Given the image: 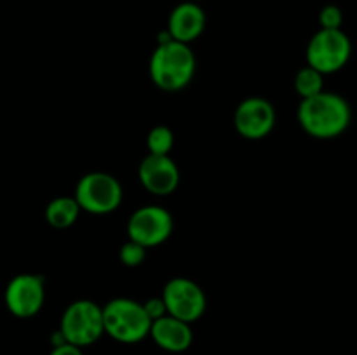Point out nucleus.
Masks as SVG:
<instances>
[{
  "instance_id": "obj_1",
  "label": "nucleus",
  "mask_w": 357,
  "mask_h": 355,
  "mask_svg": "<svg viewBox=\"0 0 357 355\" xmlns=\"http://www.w3.org/2000/svg\"><path fill=\"white\" fill-rule=\"evenodd\" d=\"M352 120L351 104L337 93L316 94L302 100L298 122L303 131L316 139H333L344 134Z\"/></svg>"
},
{
  "instance_id": "obj_2",
  "label": "nucleus",
  "mask_w": 357,
  "mask_h": 355,
  "mask_svg": "<svg viewBox=\"0 0 357 355\" xmlns=\"http://www.w3.org/2000/svg\"><path fill=\"white\" fill-rule=\"evenodd\" d=\"M195 54L190 45L176 40L160 42L150 58V79L159 89L176 93L194 80Z\"/></svg>"
},
{
  "instance_id": "obj_3",
  "label": "nucleus",
  "mask_w": 357,
  "mask_h": 355,
  "mask_svg": "<svg viewBox=\"0 0 357 355\" xmlns=\"http://www.w3.org/2000/svg\"><path fill=\"white\" fill-rule=\"evenodd\" d=\"M105 333L121 343H138L150 336L152 319L143 303L129 298H115L103 306Z\"/></svg>"
},
{
  "instance_id": "obj_4",
  "label": "nucleus",
  "mask_w": 357,
  "mask_h": 355,
  "mask_svg": "<svg viewBox=\"0 0 357 355\" xmlns=\"http://www.w3.org/2000/svg\"><path fill=\"white\" fill-rule=\"evenodd\" d=\"M59 331L66 343L75 347H89L105 334L103 306L91 299H79L66 306L59 322Z\"/></svg>"
},
{
  "instance_id": "obj_5",
  "label": "nucleus",
  "mask_w": 357,
  "mask_h": 355,
  "mask_svg": "<svg viewBox=\"0 0 357 355\" xmlns=\"http://www.w3.org/2000/svg\"><path fill=\"white\" fill-rule=\"evenodd\" d=\"M307 65L323 75L337 73L344 68L352 56V42L344 30L321 28L307 45Z\"/></svg>"
},
{
  "instance_id": "obj_6",
  "label": "nucleus",
  "mask_w": 357,
  "mask_h": 355,
  "mask_svg": "<svg viewBox=\"0 0 357 355\" xmlns=\"http://www.w3.org/2000/svg\"><path fill=\"white\" fill-rule=\"evenodd\" d=\"M75 200L91 214H108L119 209L124 198L121 183L108 173L84 174L75 187Z\"/></svg>"
},
{
  "instance_id": "obj_7",
  "label": "nucleus",
  "mask_w": 357,
  "mask_h": 355,
  "mask_svg": "<svg viewBox=\"0 0 357 355\" xmlns=\"http://www.w3.org/2000/svg\"><path fill=\"white\" fill-rule=\"evenodd\" d=\"M162 299L166 303L167 315H173L183 322H195L204 315L208 298L197 282L185 277H174L164 285Z\"/></svg>"
},
{
  "instance_id": "obj_8",
  "label": "nucleus",
  "mask_w": 357,
  "mask_h": 355,
  "mask_svg": "<svg viewBox=\"0 0 357 355\" xmlns=\"http://www.w3.org/2000/svg\"><path fill=\"white\" fill-rule=\"evenodd\" d=\"M171 233H173L171 212L159 205H143L136 209L128 221L129 240L142 244L146 249L164 244Z\"/></svg>"
},
{
  "instance_id": "obj_9",
  "label": "nucleus",
  "mask_w": 357,
  "mask_h": 355,
  "mask_svg": "<svg viewBox=\"0 0 357 355\" xmlns=\"http://www.w3.org/2000/svg\"><path fill=\"white\" fill-rule=\"evenodd\" d=\"M7 310L17 319H30L42 310L45 301V282L40 275L20 274L9 281L3 292Z\"/></svg>"
},
{
  "instance_id": "obj_10",
  "label": "nucleus",
  "mask_w": 357,
  "mask_h": 355,
  "mask_svg": "<svg viewBox=\"0 0 357 355\" xmlns=\"http://www.w3.org/2000/svg\"><path fill=\"white\" fill-rule=\"evenodd\" d=\"M275 120H278V115L271 101L258 96L244 100L234 113L236 131L251 141L267 138L274 131Z\"/></svg>"
},
{
  "instance_id": "obj_11",
  "label": "nucleus",
  "mask_w": 357,
  "mask_h": 355,
  "mask_svg": "<svg viewBox=\"0 0 357 355\" xmlns=\"http://www.w3.org/2000/svg\"><path fill=\"white\" fill-rule=\"evenodd\" d=\"M138 178L143 188L152 195L166 197L176 191L180 184V169L169 155L149 153L138 167Z\"/></svg>"
},
{
  "instance_id": "obj_12",
  "label": "nucleus",
  "mask_w": 357,
  "mask_h": 355,
  "mask_svg": "<svg viewBox=\"0 0 357 355\" xmlns=\"http://www.w3.org/2000/svg\"><path fill=\"white\" fill-rule=\"evenodd\" d=\"M206 28V14L202 7L195 2H183L174 7L167 21V33L171 38L181 44L197 40Z\"/></svg>"
},
{
  "instance_id": "obj_13",
  "label": "nucleus",
  "mask_w": 357,
  "mask_h": 355,
  "mask_svg": "<svg viewBox=\"0 0 357 355\" xmlns=\"http://www.w3.org/2000/svg\"><path fill=\"white\" fill-rule=\"evenodd\" d=\"M150 336L162 350L173 352V354L185 352L187 348H190L192 341H194L190 324L183 322L173 315H164L153 320Z\"/></svg>"
},
{
  "instance_id": "obj_14",
  "label": "nucleus",
  "mask_w": 357,
  "mask_h": 355,
  "mask_svg": "<svg viewBox=\"0 0 357 355\" xmlns=\"http://www.w3.org/2000/svg\"><path fill=\"white\" fill-rule=\"evenodd\" d=\"M80 211L82 209H80L75 197H58L49 202L47 207H45V221L52 228H70L79 219Z\"/></svg>"
},
{
  "instance_id": "obj_15",
  "label": "nucleus",
  "mask_w": 357,
  "mask_h": 355,
  "mask_svg": "<svg viewBox=\"0 0 357 355\" xmlns=\"http://www.w3.org/2000/svg\"><path fill=\"white\" fill-rule=\"evenodd\" d=\"M323 73L317 72L316 68L307 65L305 68L300 70L295 77V89L298 93V96L302 100L307 97H312L316 94L323 93L324 90V82H323Z\"/></svg>"
},
{
  "instance_id": "obj_16",
  "label": "nucleus",
  "mask_w": 357,
  "mask_h": 355,
  "mask_svg": "<svg viewBox=\"0 0 357 355\" xmlns=\"http://www.w3.org/2000/svg\"><path fill=\"white\" fill-rule=\"evenodd\" d=\"M174 145V134L166 125H155L146 136V148L153 155H169Z\"/></svg>"
},
{
  "instance_id": "obj_17",
  "label": "nucleus",
  "mask_w": 357,
  "mask_h": 355,
  "mask_svg": "<svg viewBox=\"0 0 357 355\" xmlns=\"http://www.w3.org/2000/svg\"><path fill=\"white\" fill-rule=\"evenodd\" d=\"M146 258V247H143L142 244L135 242V240H128L126 244H122L121 251H119V260L124 267L135 268L145 261Z\"/></svg>"
},
{
  "instance_id": "obj_18",
  "label": "nucleus",
  "mask_w": 357,
  "mask_h": 355,
  "mask_svg": "<svg viewBox=\"0 0 357 355\" xmlns=\"http://www.w3.org/2000/svg\"><path fill=\"white\" fill-rule=\"evenodd\" d=\"M319 23L321 28L324 30H340L342 23H344V14L338 6H324L319 13Z\"/></svg>"
},
{
  "instance_id": "obj_19",
  "label": "nucleus",
  "mask_w": 357,
  "mask_h": 355,
  "mask_svg": "<svg viewBox=\"0 0 357 355\" xmlns=\"http://www.w3.org/2000/svg\"><path fill=\"white\" fill-rule=\"evenodd\" d=\"M143 306H145V312L149 313V317L153 320L160 319V317L167 315V308H166V303H164L162 296L160 298H152L149 299V301L143 303Z\"/></svg>"
},
{
  "instance_id": "obj_20",
  "label": "nucleus",
  "mask_w": 357,
  "mask_h": 355,
  "mask_svg": "<svg viewBox=\"0 0 357 355\" xmlns=\"http://www.w3.org/2000/svg\"><path fill=\"white\" fill-rule=\"evenodd\" d=\"M49 355H84V354L80 347H75V345L72 343H63L52 348V352Z\"/></svg>"
}]
</instances>
